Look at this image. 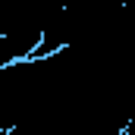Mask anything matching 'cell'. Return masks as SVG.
<instances>
[{
  "label": "cell",
  "instance_id": "6da1fadb",
  "mask_svg": "<svg viewBox=\"0 0 135 135\" xmlns=\"http://www.w3.org/2000/svg\"><path fill=\"white\" fill-rule=\"evenodd\" d=\"M123 3H126V6H129V3H135V0H123Z\"/></svg>",
  "mask_w": 135,
  "mask_h": 135
}]
</instances>
